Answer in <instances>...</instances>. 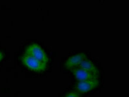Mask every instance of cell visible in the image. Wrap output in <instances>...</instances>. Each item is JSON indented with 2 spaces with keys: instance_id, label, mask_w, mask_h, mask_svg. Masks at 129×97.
Segmentation results:
<instances>
[{
  "instance_id": "cell-1",
  "label": "cell",
  "mask_w": 129,
  "mask_h": 97,
  "mask_svg": "<svg viewBox=\"0 0 129 97\" xmlns=\"http://www.w3.org/2000/svg\"><path fill=\"white\" fill-rule=\"evenodd\" d=\"M22 62L30 69L36 72L44 71L47 68V64L38 60L36 58L27 55H25L22 57Z\"/></svg>"
},
{
  "instance_id": "cell-5",
  "label": "cell",
  "mask_w": 129,
  "mask_h": 97,
  "mask_svg": "<svg viewBox=\"0 0 129 97\" xmlns=\"http://www.w3.org/2000/svg\"><path fill=\"white\" fill-rule=\"evenodd\" d=\"M86 59V56L83 53H79L70 56L65 63V67L68 69H74L79 66L80 63L84 60Z\"/></svg>"
},
{
  "instance_id": "cell-3",
  "label": "cell",
  "mask_w": 129,
  "mask_h": 97,
  "mask_svg": "<svg viewBox=\"0 0 129 97\" xmlns=\"http://www.w3.org/2000/svg\"><path fill=\"white\" fill-rule=\"evenodd\" d=\"M98 85H99V81L97 79L80 81L77 84L76 89L79 93H85L97 87Z\"/></svg>"
},
{
  "instance_id": "cell-6",
  "label": "cell",
  "mask_w": 129,
  "mask_h": 97,
  "mask_svg": "<svg viewBox=\"0 0 129 97\" xmlns=\"http://www.w3.org/2000/svg\"><path fill=\"white\" fill-rule=\"evenodd\" d=\"M78 67L83 69L86 70L87 71L91 72V73H95V74H98V73H99V71H98L97 67H96L95 65L91 60H90L85 59L82 60L80 63Z\"/></svg>"
},
{
  "instance_id": "cell-2",
  "label": "cell",
  "mask_w": 129,
  "mask_h": 97,
  "mask_svg": "<svg viewBox=\"0 0 129 97\" xmlns=\"http://www.w3.org/2000/svg\"><path fill=\"white\" fill-rule=\"evenodd\" d=\"M25 55H29L33 58L47 64L48 62V57L42 48L37 43H32L29 45L25 50Z\"/></svg>"
},
{
  "instance_id": "cell-8",
  "label": "cell",
  "mask_w": 129,
  "mask_h": 97,
  "mask_svg": "<svg viewBox=\"0 0 129 97\" xmlns=\"http://www.w3.org/2000/svg\"><path fill=\"white\" fill-rule=\"evenodd\" d=\"M3 53H2V52L0 51V61L2 60V58H3Z\"/></svg>"
},
{
  "instance_id": "cell-4",
  "label": "cell",
  "mask_w": 129,
  "mask_h": 97,
  "mask_svg": "<svg viewBox=\"0 0 129 97\" xmlns=\"http://www.w3.org/2000/svg\"><path fill=\"white\" fill-rule=\"evenodd\" d=\"M72 72H73L75 78L78 81H79V82L80 81H85L89 80L97 79L98 77H99L98 74L91 73V72L87 71L86 70L80 68V67L74 68Z\"/></svg>"
},
{
  "instance_id": "cell-7",
  "label": "cell",
  "mask_w": 129,
  "mask_h": 97,
  "mask_svg": "<svg viewBox=\"0 0 129 97\" xmlns=\"http://www.w3.org/2000/svg\"><path fill=\"white\" fill-rule=\"evenodd\" d=\"M65 97H79V96L76 92H70Z\"/></svg>"
}]
</instances>
